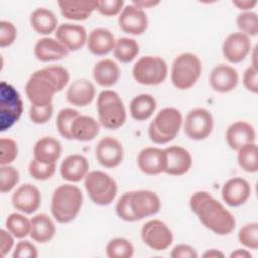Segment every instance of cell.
Returning <instances> with one entry per match:
<instances>
[{
  "instance_id": "23",
  "label": "cell",
  "mask_w": 258,
  "mask_h": 258,
  "mask_svg": "<svg viewBox=\"0 0 258 258\" xmlns=\"http://www.w3.org/2000/svg\"><path fill=\"white\" fill-rule=\"evenodd\" d=\"M96 95L95 86L87 79H77L67 91V100L77 107H85L92 103Z\"/></svg>"
},
{
  "instance_id": "29",
  "label": "cell",
  "mask_w": 258,
  "mask_h": 258,
  "mask_svg": "<svg viewBox=\"0 0 258 258\" xmlns=\"http://www.w3.org/2000/svg\"><path fill=\"white\" fill-rule=\"evenodd\" d=\"M120 68L112 59H102L93 68V78L102 87L114 86L120 78Z\"/></svg>"
},
{
  "instance_id": "27",
  "label": "cell",
  "mask_w": 258,
  "mask_h": 258,
  "mask_svg": "<svg viewBox=\"0 0 258 258\" xmlns=\"http://www.w3.org/2000/svg\"><path fill=\"white\" fill-rule=\"evenodd\" d=\"M61 143L52 136H45L37 140L33 147L34 159L42 163L55 164L61 155Z\"/></svg>"
},
{
  "instance_id": "6",
  "label": "cell",
  "mask_w": 258,
  "mask_h": 258,
  "mask_svg": "<svg viewBox=\"0 0 258 258\" xmlns=\"http://www.w3.org/2000/svg\"><path fill=\"white\" fill-rule=\"evenodd\" d=\"M85 188L90 199L100 206L111 204L117 194L116 181L109 174L100 170H94L87 174Z\"/></svg>"
},
{
  "instance_id": "15",
  "label": "cell",
  "mask_w": 258,
  "mask_h": 258,
  "mask_svg": "<svg viewBox=\"0 0 258 258\" xmlns=\"http://www.w3.org/2000/svg\"><path fill=\"white\" fill-rule=\"evenodd\" d=\"M118 22L124 32L132 35L142 34L148 26V19L145 12L133 3L123 8L119 15Z\"/></svg>"
},
{
  "instance_id": "24",
  "label": "cell",
  "mask_w": 258,
  "mask_h": 258,
  "mask_svg": "<svg viewBox=\"0 0 258 258\" xmlns=\"http://www.w3.org/2000/svg\"><path fill=\"white\" fill-rule=\"evenodd\" d=\"M68 54L69 50L57 39L51 37L40 38L34 45V55L42 62L59 60Z\"/></svg>"
},
{
  "instance_id": "50",
  "label": "cell",
  "mask_w": 258,
  "mask_h": 258,
  "mask_svg": "<svg viewBox=\"0 0 258 258\" xmlns=\"http://www.w3.org/2000/svg\"><path fill=\"white\" fill-rule=\"evenodd\" d=\"M243 84L245 88L256 94L258 92V70L257 68L250 66L246 69L243 75Z\"/></svg>"
},
{
  "instance_id": "21",
  "label": "cell",
  "mask_w": 258,
  "mask_h": 258,
  "mask_svg": "<svg viewBox=\"0 0 258 258\" xmlns=\"http://www.w3.org/2000/svg\"><path fill=\"white\" fill-rule=\"evenodd\" d=\"M251 196L249 182L242 177L229 179L222 187V197L227 205L239 207L247 202Z\"/></svg>"
},
{
  "instance_id": "43",
  "label": "cell",
  "mask_w": 258,
  "mask_h": 258,
  "mask_svg": "<svg viewBox=\"0 0 258 258\" xmlns=\"http://www.w3.org/2000/svg\"><path fill=\"white\" fill-rule=\"evenodd\" d=\"M17 154V143L9 137H2L0 139V164L9 165L15 160Z\"/></svg>"
},
{
  "instance_id": "20",
  "label": "cell",
  "mask_w": 258,
  "mask_h": 258,
  "mask_svg": "<svg viewBox=\"0 0 258 258\" xmlns=\"http://www.w3.org/2000/svg\"><path fill=\"white\" fill-rule=\"evenodd\" d=\"M209 82L212 89L216 92L228 93L237 87L239 75L233 67L228 64H219L212 70Z\"/></svg>"
},
{
  "instance_id": "31",
  "label": "cell",
  "mask_w": 258,
  "mask_h": 258,
  "mask_svg": "<svg viewBox=\"0 0 258 258\" xmlns=\"http://www.w3.org/2000/svg\"><path fill=\"white\" fill-rule=\"evenodd\" d=\"M99 123L90 116L79 115L71 126L72 139L79 141H90L99 134Z\"/></svg>"
},
{
  "instance_id": "12",
  "label": "cell",
  "mask_w": 258,
  "mask_h": 258,
  "mask_svg": "<svg viewBox=\"0 0 258 258\" xmlns=\"http://www.w3.org/2000/svg\"><path fill=\"white\" fill-rule=\"evenodd\" d=\"M95 154L98 162L107 168L117 167L124 158L122 143L112 136L103 137L97 144Z\"/></svg>"
},
{
  "instance_id": "45",
  "label": "cell",
  "mask_w": 258,
  "mask_h": 258,
  "mask_svg": "<svg viewBox=\"0 0 258 258\" xmlns=\"http://www.w3.org/2000/svg\"><path fill=\"white\" fill-rule=\"evenodd\" d=\"M53 114L52 104L46 106H35L31 105L29 109V118L34 124H45L47 123Z\"/></svg>"
},
{
  "instance_id": "56",
  "label": "cell",
  "mask_w": 258,
  "mask_h": 258,
  "mask_svg": "<svg viewBox=\"0 0 258 258\" xmlns=\"http://www.w3.org/2000/svg\"><path fill=\"white\" fill-rule=\"evenodd\" d=\"M224 256H225L224 253H222L221 251L216 250V249L208 250L203 254V257H205V258H223Z\"/></svg>"
},
{
  "instance_id": "18",
  "label": "cell",
  "mask_w": 258,
  "mask_h": 258,
  "mask_svg": "<svg viewBox=\"0 0 258 258\" xmlns=\"http://www.w3.org/2000/svg\"><path fill=\"white\" fill-rule=\"evenodd\" d=\"M56 39L70 51H77L87 43V31L84 26L73 23L59 25L55 32Z\"/></svg>"
},
{
  "instance_id": "36",
  "label": "cell",
  "mask_w": 258,
  "mask_h": 258,
  "mask_svg": "<svg viewBox=\"0 0 258 258\" xmlns=\"http://www.w3.org/2000/svg\"><path fill=\"white\" fill-rule=\"evenodd\" d=\"M7 231L17 239L26 237L30 232V220L17 213L10 214L5 222Z\"/></svg>"
},
{
  "instance_id": "46",
  "label": "cell",
  "mask_w": 258,
  "mask_h": 258,
  "mask_svg": "<svg viewBox=\"0 0 258 258\" xmlns=\"http://www.w3.org/2000/svg\"><path fill=\"white\" fill-rule=\"evenodd\" d=\"M116 213L118 217L126 222H135L137 221L136 217L134 216L131 206H130V191L123 194L117 204H116Z\"/></svg>"
},
{
  "instance_id": "16",
  "label": "cell",
  "mask_w": 258,
  "mask_h": 258,
  "mask_svg": "<svg viewBox=\"0 0 258 258\" xmlns=\"http://www.w3.org/2000/svg\"><path fill=\"white\" fill-rule=\"evenodd\" d=\"M165 150V170L169 175H183L192 165V158L190 153L183 147L173 145Z\"/></svg>"
},
{
  "instance_id": "47",
  "label": "cell",
  "mask_w": 258,
  "mask_h": 258,
  "mask_svg": "<svg viewBox=\"0 0 258 258\" xmlns=\"http://www.w3.org/2000/svg\"><path fill=\"white\" fill-rule=\"evenodd\" d=\"M124 8L123 0H104L97 1L98 12L104 16H115L119 14Z\"/></svg>"
},
{
  "instance_id": "51",
  "label": "cell",
  "mask_w": 258,
  "mask_h": 258,
  "mask_svg": "<svg viewBox=\"0 0 258 258\" xmlns=\"http://www.w3.org/2000/svg\"><path fill=\"white\" fill-rule=\"evenodd\" d=\"M170 256L172 258H197L198 253L191 246L179 244L172 249Z\"/></svg>"
},
{
  "instance_id": "39",
  "label": "cell",
  "mask_w": 258,
  "mask_h": 258,
  "mask_svg": "<svg viewBox=\"0 0 258 258\" xmlns=\"http://www.w3.org/2000/svg\"><path fill=\"white\" fill-rule=\"evenodd\" d=\"M79 115V112L72 108H64L59 111L56 117V127L62 137L72 139L71 126Z\"/></svg>"
},
{
  "instance_id": "40",
  "label": "cell",
  "mask_w": 258,
  "mask_h": 258,
  "mask_svg": "<svg viewBox=\"0 0 258 258\" xmlns=\"http://www.w3.org/2000/svg\"><path fill=\"white\" fill-rule=\"evenodd\" d=\"M239 242L248 249L258 248V223L252 222L243 226L238 233Z\"/></svg>"
},
{
  "instance_id": "14",
  "label": "cell",
  "mask_w": 258,
  "mask_h": 258,
  "mask_svg": "<svg viewBox=\"0 0 258 258\" xmlns=\"http://www.w3.org/2000/svg\"><path fill=\"white\" fill-rule=\"evenodd\" d=\"M130 206L137 221L158 213L161 208L159 197L150 190L130 191Z\"/></svg>"
},
{
  "instance_id": "32",
  "label": "cell",
  "mask_w": 258,
  "mask_h": 258,
  "mask_svg": "<svg viewBox=\"0 0 258 258\" xmlns=\"http://www.w3.org/2000/svg\"><path fill=\"white\" fill-rule=\"evenodd\" d=\"M30 25L35 32L47 35L57 29V17L51 10L39 7L30 14Z\"/></svg>"
},
{
  "instance_id": "10",
  "label": "cell",
  "mask_w": 258,
  "mask_h": 258,
  "mask_svg": "<svg viewBox=\"0 0 258 258\" xmlns=\"http://www.w3.org/2000/svg\"><path fill=\"white\" fill-rule=\"evenodd\" d=\"M143 243L154 251L166 250L173 241V235L168 226L160 220H150L141 228Z\"/></svg>"
},
{
  "instance_id": "28",
  "label": "cell",
  "mask_w": 258,
  "mask_h": 258,
  "mask_svg": "<svg viewBox=\"0 0 258 258\" xmlns=\"http://www.w3.org/2000/svg\"><path fill=\"white\" fill-rule=\"evenodd\" d=\"M56 229L53 221L45 214H38L30 220L31 239L37 243H47L55 235Z\"/></svg>"
},
{
  "instance_id": "48",
  "label": "cell",
  "mask_w": 258,
  "mask_h": 258,
  "mask_svg": "<svg viewBox=\"0 0 258 258\" xmlns=\"http://www.w3.org/2000/svg\"><path fill=\"white\" fill-rule=\"evenodd\" d=\"M17 31L15 26L9 22L2 20L0 21V46H10L16 39Z\"/></svg>"
},
{
  "instance_id": "5",
  "label": "cell",
  "mask_w": 258,
  "mask_h": 258,
  "mask_svg": "<svg viewBox=\"0 0 258 258\" xmlns=\"http://www.w3.org/2000/svg\"><path fill=\"white\" fill-rule=\"evenodd\" d=\"M202 73V63L199 57L190 52H184L175 57L171 68V82L179 90L191 88Z\"/></svg>"
},
{
  "instance_id": "25",
  "label": "cell",
  "mask_w": 258,
  "mask_h": 258,
  "mask_svg": "<svg viewBox=\"0 0 258 258\" xmlns=\"http://www.w3.org/2000/svg\"><path fill=\"white\" fill-rule=\"evenodd\" d=\"M89 173V162L80 154L67 156L60 165V174L70 182H79Z\"/></svg>"
},
{
  "instance_id": "19",
  "label": "cell",
  "mask_w": 258,
  "mask_h": 258,
  "mask_svg": "<svg viewBox=\"0 0 258 258\" xmlns=\"http://www.w3.org/2000/svg\"><path fill=\"white\" fill-rule=\"evenodd\" d=\"M139 169L147 175H156L165 170V150L156 147H145L137 156Z\"/></svg>"
},
{
  "instance_id": "17",
  "label": "cell",
  "mask_w": 258,
  "mask_h": 258,
  "mask_svg": "<svg viewBox=\"0 0 258 258\" xmlns=\"http://www.w3.org/2000/svg\"><path fill=\"white\" fill-rule=\"evenodd\" d=\"M11 202L16 210L25 214H32L40 207L41 195L36 186L25 183L13 192Z\"/></svg>"
},
{
  "instance_id": "34",
  "label": "cell",
  "mask_w": 258,
  "mask_h": 258,
  "mask_svg": "<svg viewBox=\"0 0 258 258\" xmlns=\"http://www.w3.org/2000/svg\"><path fill=\"white\" fill-rule=\"evenodd\" d=\"M114 55L115 57L123 62H131L139 53V45L133 38L121 37L116 40L114 46Z\"/></svg>"
},
{
  "instance_id": "33",
  "label": "cell",
  "mask_w": 258,
  "mask_h": 258,
  "mask_svg": "<svg viewBox=\"0 0 258 258\" xmlns=\"http://www.w3.org/2000/svg\"><path fill=\"white\" fill-rule=\"evenodd\" d=\"M156 109V101L149 94H140L131 100L129 111L131 117L136 121L149 119Z\"/></svg>"
},
{
  "instance_id": "9",
  "label": "cell",
  "mask_w": 258,
  "mask_h": 258,
  "mask_svg": "<svg viewBox=\"0 0 258 258\" xmlns=\"http://www.w3.org/2000/svg\"><path fill=\"white\" fill-rule=\"evenodd\" d=\"M0 103L1 131H4L18 121L23 107L18 92L11 85L5 82H2L0 87Z\"/></svg>"
},
{
  "instance_id": "53",
  "label": "cell",
  "mask_w": 258,
  "mask_h": 258,
  "mask_svg": "<svg viewBox=\"0 0 258 258\" xmlns=\"http://www.w3.org/2000/svg\"><path fill=\"white\" fill-rule=\"evenodd\" d=\"M256 0H238L233 1V5H235L238 9L243 11H251L252 8H254L257 5Z\"/></svg>"
},
{
  "instance_id": "49",
  "label": "cell",
  "mask_w": 258,
  "mask_h": 258,
  "mask_svg": "<svg viewBox=\"0 0 258 258\" xmlns=\"http://www.w3.org/2000/svg\"><path fill=\"white\" fill-rule=\"evenodd\" d=\"M13 258H36L38 256L36 247L29 241H20L17 243Z\"/></svg>"
},
{
  "instance_id": "54",
  "label": "cell",
  "mask_w": 258,
  "mask_h": 258,
  "mask_svg": "<svg viewBox=\"0 0 258 258\" xmlns=\"http://www.w3.org/2000/svg\"><path fill=\"white\" fill-rule=\"evenodd\" d=\"M160 2L159 1H153V0H139V1H134L133 4L136 5L137 7L143 9V8H151L154 6H157Z\"/></svg>"
},
{
  "instance_id": "55",
  "label": "cell",
  "mask_w": 258,
  "mask_h": 258,
  "mask_svg": "<svg viewBox=\"0 0 258 258\" xmlns=\"http://www.w3.org/2000/svg\"><path fill=\"white\" fill-rule=\"evenodd\" d=\"M231 258H252V254L245 249H237L230 255Z\"/></svg>"
},
{
  "instance_id": "13",
  "label": "cell",
  "mask_w": 258,
  "mask_h": 258,
  "mask_svg": "<svg viewBox=\"0 0 258 258\" xmlns=\"http://www.w3.org/2000/svg\"><path fill=\"white\" fill-rule=\"evenodd\" d=\"M252 44L250 37L242 32H233L229 34L222 46L224 57L231 63L243 61L251 52Z\"/></svg>"
},
{
  "instance_id": "11",
  "label": "cell",
  "mask_w": 258,
  "mask_h": 258,
  "mask_svg": "<svg viewBox=\"0 0 258 258\" xmlns=\"http://www.w3.org/2000/svg\"><path fill=\"white\" fill-rule=\"evenodd\" d=\"M213 126L214 120L211 112L204 108H197L187 113L183 130L190 139L203 140L212 133Z\"/></svg>"
},
{
  "instance_id": "4",
  "label": "cell",
  "mask_w": 258,
  "mask_h": 258,
  "mask_svg": "<svg viewBox=\"0 0 258 258\" xmlns=\"http://www.w3.org/2000/svg\"><path fill=\"white\" fill-rule=\"evenodd\" d=\"M181 126V113L175 108H164L149 124L148 135L154 143L165 144L177 135Z\"/></svg>"
},
{
  "instance_id": "3",
  "label": "cell",
  "mask_w": 258,
  "mask_h": 258,
  "mask_svg": "<svg viewBox=\"0 0 258 258\" xmlns=\"http://www.w3.org/2000/svg\"><path fill=\"white\" fill-rule=\"evenodd\" d=\"M97 111L100 124L107 129H118L126 121V110L123 101L115 91L104 90L99 94Z\"/></svg>"
},
{
  "instance_id": "26",
  "label": "cell",
  "mask_w": 258,
  "mask_h": 258,
  "mask_svg": "<svg viewBox=\"0 0 258 258\" xmlns=\"http://www.w3.org/2000/svg\"><path fill=\"white\" fill-rule=\"evenodd\" d=\"M116 39L114 34L107 28L93 29L87 38V46L95 55H105L114 49Z\"/></svg>"
},
{
  "instance_id": "42",
  "label": "cell",
  "mask_w": 258,
  "mask_h": 258,
  "mask_svg": "<svg viewBox=\"0 0 258 258\" xmlns=\"http://www.w3.org/2000/svg\"><path fill=\"white\" fill-rule=\"evenodd\" d=\"M29 174L36 180H47L53 176L55 172V164H47L32 159L28 166Z\"/></svg>"
},
{
  "instance_id": "44",
  "label": "cell",
  "mask_w": 258,
  "mask_h": 258,
  "mask_svg": "<svg viewBox=\"0 0 258 258\" xmlns=\"http://www.w3.org/2000/svg\"><path fill=\"white\" fill-rule=\"evenodd\" d=\"M44 72L55 84L58 92H60L69 83L70 75L66 68L61 66H48L43 68Z\"/></svg>"
},
{
  "instance_id": "38",
  "label": "cell",
  "mask_w": 258,
  "mask_h": 258,
  "mask_svg": "<svg viewBox=\"0 0 258 258\" xmlns=\"http://www.w3.org/2000/svg\"><path fill=\"white\" fill-rule=\"evenodd\" d=\"M236 23L240 32L247 36H256L258 33V17L253 11H243L237 16Z\"/></svg>"
},
{
  "instance_id": "52",
  "label": "cell",
  "mask_w": 258,
  "mask_h": 258,
  "mask_svg": "<svg viewBox=\"0 0 258 258\" xmlns=\"http://www.w3.org/2000/svg\"><path fill=\"white\" fill-rule=\"evenodd\" d=\"M13 244H14L13 236L8 231L1 230L0 231V252L2 257H4L6 254L10 252V250L13 247Z\"/></svg>"
},
{
  "instance_id": "41",
  "label": "cell",
  "mask_w": 258,
  "mask_h": 258,
  "mask_svg": "<svg viewBox=\"0 0 258 258\" xmlns=\"http://www.w3.org/2000/svg\"><path fill=\"white\" fill-rule=\"evenodd\" d=\"M19 181V172L13 166L1 165L0 168V191L2 194L12 190Z\"/></svg>"
},
{
  "instance_id": "8",
  "label": "cell",
  "mask_w": 258,
  "mask_h": 258,
  "mask_svg": "<svg viewBox=\"0 0 258 258\" xmlns=\"http://www.w3.org/2000/svg\"><path fill=\"white\" fill-rule=\"evenodd\" d=\"M132 75L134 80L141 85H159L167 77V64L159 56H142L133 66Z\"/></svg>"
},
{
  "instance_id": "1",
  "label": "cell",
  "mask_w": 258,
  "mask_h": 258,
  "mask_svg": "<svg viewBox=\"0 0 258 258\" xmlns=\"http://www.w3.org/2000/svg\"><path fill=\"white\" fill-rule=\"evenodd\" d=\"M189 206L200 222L217 235H228L236 227V219L232 213L207 191L192 194Z\"/></svg>"
},
{
  "instance_id": "7",
  "label": "cell",
  "mask_w": 258,
  "mask_h": 258,
  "mask_svg": "<svg viewBox=\"0 0 258 258\" xmlns=\"http://www.w3.org/2000/svg\"><path fill=\"white\" fill-rule=\"evenodd\" d=\"M58 90L53 81L44 72L43 68L33 72L25 85L26 96L35 106H46L52 104V99Z\"/></svg>"
},
{
  "instance_id": "30",
  "label": "cell",
  "mask_w": 258,
  "mask_h": 258,
  "mask_svg": "<svg viewBox=\"0 0 258 258\" xmlns=\"http://www.w3.org/2000/svg\"><path fill=\"white\" fill-rule=\"evenodd\" d=\"M63 17L71 20H85L97 8V1H58Z\"/></svg>"
},
{
  "instance_id": "2",
  "label": "cell",
  "mask_w": 258,
  "mask_h": 258,
  "mask_svg": "<svg viewBox=\"0 0 258 258\" xmlns=\"http://www.w3.org/2000/svg\"><path fill=\"white\" fill-rule=\"evenodd\" d=\"M83 194L73 184L58 186L51 198V213L58 223L66 224L73 221L81 211Z\"/></svg>"
},
{
  "instance_id": "22",
  "label": "cell",
  "mask_w": 258,
  "mask_h": 258,
  "mask_svg": "<svg viewBox=\"0 0 258 258\" xmlns=\"http://www.w3.org/2000/svg\"><path fill=\"white\" fill-rule=\"evenodd\" d=\"M256 132L254 127L245 122L238 121L230 125L226 131V140L233 150H239L246 144L255 142Z\"/></svg>"
},
{
  "instance_id": "35",
  "label": "cell",
  "mask_w": 258,
  "mask_h": 258,
  "mask_svg": "<svg viewBox=\"0 0 258 258\" xmlns=\"http://www.w3.org/2000/svg\"><path fill=\"white\" fill-rule=\"evenodd\" d=\"M238 163L242 169L247 172H256L258 170V149L255 142L244 145L238 150Z\"/></svg>"
},
{
  "instance_id": "37",
  "label": "cell",
  "mask_w": 258,
  "mask_h": 258,
  "mask_svg": "<svg viewBox=\"0 0 258 258\" xmlns=\"http://www.w3.org/2000/svg\"><path fill=\"white\" fill-rule=\"evenodd\" d=\"M133 253V245L125 238L112 239L106 247V254L109 258H130Z\"/></svg>"
}]
</instances>
